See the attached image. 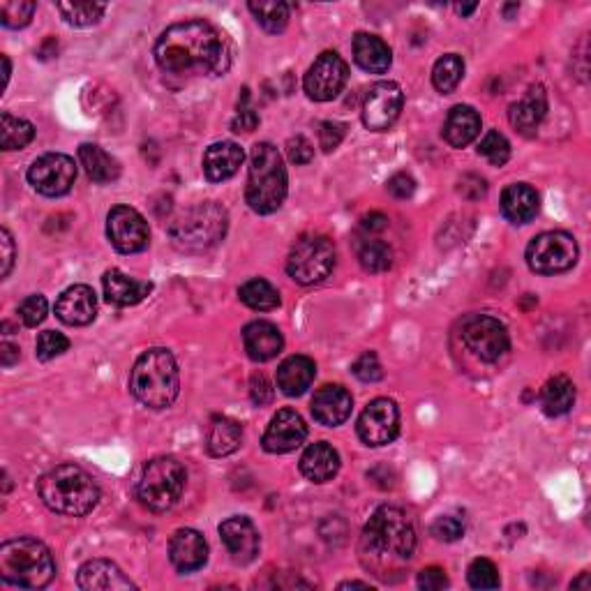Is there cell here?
Instances as JSON below:
<instances>
[{"label":"cell","mask_w":591,"mask_h":591,"mask_svg":"<svg viewBox=\"0 0 591 591\" xmlns=\"http://www.w3.org/2000/svg\"><path fill=\"white\" fill-rule=\"evenodd\" d=\"M56 314L67 326H88L97 314L95 291L86 284L65 289L56 301Z\"/></svg>","instance_id":"cell-21"},{"label":"cell","mask_w":591,"mask_h":591,"mask_svg":"<svg viewBox=\"0 0 591 591\" xmlns=\"http://www.w3.org/2000/svg\"><path fill=\"white\" fill-rule=\"evenodd\" d=\"M478 153H481L485 160H488L492 167H504L508 162V157H511V144H508V139L504 134L497 132V130H490L485 134L481 146H478Z\"/></svg>","instance_id":"cell-42"},{"label":"cell","mask_w":591,"mask_h":591,"mask_svg":"<svg viewBox=\"0 0 591 591\" xmlns=\"http://www.w3.org/2000/svg\"><path fill=\"white\" fill-rule=\"evenodd\" d=\"M349 79V67L335 51H324L305 74L303 88L314 102H331L342 93Z\"/></svg>","instance_id":"cell-13"},{"label":"cell","mask_w":591,"mask_h":591,"mask_svg":"<svg viewBox=\"0 0 591 591\" xmlns=\"http://www.w3.org/2000/svg\"><path fill=\"white\" fill-rule=\"evenodd\" d=\"M0 363H3V368H10L14 365V361H19V347H14L10 342H3L0 344Z\"/></svg>","instance_id":"cell-55"},{"label":"cell","mask_w":591,"mask_h":591,"mask_svg":"<svg viewBox=\"0 0 591 591\" xmlns=\"http://www.w3.org/2000/svg\"><path fill=\"white\" fill-rule=\"evenodd\" d=\"M358 437L368 446H386L398 437L400 432V409L393 400L377 398L363 409L358 418Z\"/></svg>","instance_id":"cell-15"},{"label":"cell","mask_w":591,"mask_h":591,"mask_svg":"<svg viewBox=\"0 0 591 591\" xmlns=\"http://www.w3.org/2000/svg\"><path fill=\"white\" fill-rule=\"evenodd\" d=\"M287 155L294 164H308L314 157V148L308 139L298 134V137H291L287 141Z\"/></svg>","instance_id":"cell-49"},{"label":"cell","mask_w":591,"mask_h":591,"mask_svg":"<svg viewBox=\"0 0 591 591\" xmlns=\"http://www.w3.org/2000/svg\"><path fill=\"white\" fill-rule=\"evenodd\" d=\"M250 395H252L254 405H259V407L268 405V402L273 400L271 381H268L264 374H254L252 381H250Z\"/></svg>","instance_id":"cell-50"},{"label":"cell","mask_w":591,"mask_h":591,"mask_svg":"<svg viewBox=\"0 0 591 591\" xmlns=\"http://www.w3.org/2000/svg\"><path fill=\"white\" fill-rule=\"evenodd\" d=\"M241 441H243V430L234 418L213 416V421L208 425V432H206L208 453L215 455V458H227V455L238 451Z\"/></svg>","instance_id":"cell-32"},{"label":"cell","mask_w":591,"mask_h":591,"mask_svg":"<svg viewBox=\"0 0 591 591\" xmlns=\"http://www.w3.org/2000/svg\"><path fill=\"white\" fill-rule=\"evenodd\" d=\"M77 585L84 591H125L134 589V582L118 568L114 561L93 559L86 561L77 573Z\"/></svg>","instance_id":"cell-20"},{"label":"cell","mask_w":591,"mask_h":591,"mask_svg":"<svg viewBox=\"0 0 591 591\" xmlns=\"http://www.w3.org/2000/svg\"><path fill=\"white\" fill-rule=\"evenodd\" d=\"M340 589H372V587L368 585V582H356L354 580V582H342Z\"/></svg>","instance_id":"cell-57"},{"label":"cell","mask_w":591,"mask_h":591,"mask_svg":"<svg viewBox=\"0 0 591 591\" xmlns=\"http://www.w3.org/2000/svg\"><path fill=\"white\" fill-rule=\"evenodd\" d=\"M227 211L215 201H206L185 211L169 227V236L176 248L185 252H201L218 245L227 234Z\"/></svg>","instance_id":"cell-7"},{"label":"cell","mask_w":591,"mask_h":591,"mask_svg":"<svg viewBox=\"0 0 591 591\" xmlns=\"http://www.w3.org/2000/svg\"><path fill=\"white\" fill-rule=\"evenodd\" d=\"M335 268V245L326 236H303L296 241L287 259V273L298 284H317Z\"/></svg>","instance_id":"cell-9"},{"label":"cell","mask_w":591,"mask_h":591,"mask_svg":"<svg viewBox=\"0 0 591 591\" xmlns=\"http://www.w3.org/2000/svg\"><path fill=\"white\" fill-rule=\"evenodd\" d=\"M478 132H481V116L474 107L460 104L451 109L444 125V139L448 144L453 148H465L478 137Z\"/></svg>","instance_id":"cell-31"},{"label":"cell","mask_w":591,"mask_h":591,"mask_svg":"<svg viewBox=\"0 0 591 591\" xmlns=\"http://www.w3.org/2000/svg\"><path fill=\"white\" fill-rule=\"evenodd\" d=\"M181 391V374L169 349H148L137 358L130 374V393L148 409H167Z\"/></svg>","instance_id":"cell-3"},{"label":"cell","mask_w":591,"mask_h":591,"mask_svg":"<svg viewBox=\"0 0 591 591\" xmlns=\"http://www.w3.org/2000/svg\"><path fill=\"white\" fill-rule=\"evenodd\" d=\"M303 476L312 483H326L340 471V455L331 444L319 441V444L308 446V451L301 458Z\"/></svg>","instance_id":"cell-29"},{"label":"cell","mask_w":591,"mask_h":591,"mask_svg":"<svg viewBox=\"0 0 591 591\" xmlns=\"http://www.w3.org/2000/svg\"><path fill=\"white\" fill-rule=\"evenodd\" d=\"M33 137V123L3 111V116H0V146H3V151H21V148L31 144Z\"/></svg>","instance_id":"cell-35"},{"label":"cell","mask_w":591,"mask_h":591,"mask_svg":"<svg viewBox=\"0 0 591 591\" xmlns=\"http://www.w3.org/2000/svg\"><path fill=\"white\" fill-rule=\"evenodd\" d=\"M462 340H465L471 354L485 363L499 361L508 347H511L506 326L499 319L488 317V314H474V317H469L465 326H462Z\"/></svg>","instance_id":"cell-11"},{"label":"cell","mask_w":591,"mask_h":591,"mask_svg":"<svg viewBox=\"0 0 591 591\" xmlns=\"http://www.w3.org/2000/svg\"><path fill=\"white\" fill-rule=\"evenodd\" d=\"M79 160L81 167L86 169L88 178H93L95 183H114L121 176V164L116 157H111L107 151H102L95 144H84L79 148Z\"/></svg>","instance_id":"cell-33"},{"label":"cell","mask_w":591,"mask_h":591,"mask_svg":"<svg viewBox=\"0 0 591 591\" xmlns=\"http://www.w3.org/2000/svg\"><path fill=\"white\" fill-rule=\"evenodd\" d=\"M243 160L245 153L241 146L234 144V141H220V144H213L204 153V174L211 183L229 181L241 169Z\"/></svg>","instance_id":"cell-26"},{"label":"cell","mask_w":591,"mask_h":591,"mask_svg":"<svg viewBox=\"0 0 591 591\" xmlns=\"http://www.w3.org/2000/svg\"><path fill=\"white\" fill-rule=\"evenodd\" d=\"M388 227V218L381 213H372L363 220V229L365 231H384Z\"/></svg>","instance_id":"cell-56"},{"label":"cell","mask_w":591,"mask_h":591,"mask_svg":"<svg viewBox=\"0 0 591 591\" xmlns=\"http://www.w3.org/2000/svg\"><path fill=\"white\" fill-rule=\"evenodd\" d=\"M432 534H435L439 541L453 543L465 536V522L460 518H453V515H444V518H439L435 525H432Z\"/></svg>","instance_id":"cell-47"},{"label":"cell","mask_w":591,"mask_h":591,"mask_svg":"<svg viewBox=\"0 0 591 591\" xmlns=\"http://www.w3.org/2000/svg\"><path fill=\"white\" fill-rule=\"evenodd\" d=\"M257 125H259V116L254 114L252 109H241L236 114L234 123H231V127H234V132H252Z\"/></svg>","instance_id":"cell-54"},{"label":"cell","mask_w":591,"mask_h":591,"mask_svg":"<svg viewBox=\"0 0 591 591\" xmlns=\"http://www.w3.org/2000/svg\"><path fill=\"white\" fill-rule=\"evenodd\" d=\"M314 374H317V365L312 358L289 356L278 368V388L289 398H298L312 386Z\"/></svg>","instance_id":"cell-28"},{"label":"cell","mask_w":591,"mask_h":591,"mask_svg":"<svg viewBox=\"0 0 591 591\" xmlns=\"http://www.w3.org/2000/svg\"><path fill=\"white\" fill-rule=\"evenodd\" d=\"M222 543L236 564H250L259 555V531L248 518H229L220 525Z\"/></svg>","instance_id":"cell-18"},{"label":"cell","mask_w":591,"mask_h":591,"mask_svg":"<svg viewBox=\"0 0 591 591\" xmlns=\"http://www.w3.org/2000/svg\"><path fill=\"white\" fill-rule=\"evenodd\" d=\"M58 12L63 14V19L70 26L86 28L93 26L102 19V14L107 12V5L102 3H58Z\"/></svg>","instance_id":"cell-39"},{"label":"cell","mask_w":591,"mask_h":591,"mask_svg":"<svg viewBox=\"0 0 591 591\" xmlns=\"http://www.w3.org/2000/svg\"><path fill=\"white\" fill-rule=\"evenodd\" d=\"M44 504L58 515L84 518L100 501V490L91 476L77 465H58L37 483Z\"/></svg>","instance_id":"cell-4"},{"label":"cell","mask_w":591,"mask_h":591,"mask_svg":"<svg viewBox=\"0 0 591 591\" xmlns=\"http://www.w3.org/2000/svg\"><path fill=\"white\" fill-rule=\"evenodd\" d=\"M3 67H5V74H3V86L10 84V74H12V65H10V58L3 56Z\"/></svg>","instance_id":"cell-58"},{"label":"cell","mask_w":591,"mask_h":591,"mask_svg":"<svg viewBox=\"0 0 591 591\" xmlns=\"http://www.w3.org/2000/svg\"><path fill=\"white\" fill-rule=\"evenodd\" d=\"M102 287H104V298H107L111 305H118V308L137 305L153 291L151 282L134 280L123 271H118V268H111V271L104 273Z\"/></svg>","instance_id":"cell-23"},{"label":"cell","mask_w":591,"mask_h":591,"mask_svg":"<svg viewBox=\"0 0 591 591\" xmlns=\"http://www.w3.org/2000/svg\"><path fill=\"white\" fill-rule=\"evenodd\" d=\"M56 575L54 557L37 538H14L0 545V578L21 589L47 587Z\"/></svg>","instance_id":"cell-5"},{"label":"cell","mask_w":591,"mask_h":591,"mask_svg":"<svg viewBox=\"0 0 591 591\" xmlns=\"http://www.w3.org/2000/svg\"><path fill=\"white\" fill-rule=\"evenodd\" d=\"M545 114H548V95H545L543 86H531L527 95L520 102H515L511 111H508V121L520 134H536L538 125L543 123Z\"/></svg>","instance_id":"cell-25"},{"label":"cell","mask_w":591,"mask_h":591,"mask_svg":"<svg viewBox=\"0 0 591 591\" xmlns=\"http://www.w3.org/2000/svg\"><path fill=\"white\" fill-rule=\"evenodd\" d=\"M571 587H573V589H578V587H587V573H585V575H582V578H580V580H575Z\"/></svg>","instance_id":"cell-60"},{"label":"cell","mask_w":591,"mask_h":591,"mask_svg":"<svg viewBox=\"0 0 591 591\" xmlns=\"http://www.w3.org/2000/svg\"><path fill=\"white\" fill-rule=\"evenodd\" d=\"M418 587L425 591H437L448 587V578L441 568H425V571L418 573Z\"/></svg>","instance_id":"cell-52"},{"label":"cell","mask_w":591,"mask_h":591,"mask_svg":"<svg viewBox=\"0 0 591 591\" xmlns=\"http://www.w3.org/2000/svg\"><path fill=\"white\" fill-rule=\"evenodd\" d=\"M238 296H241V301L248 305V308L259 312L275 310L280 305V291L275 289L271 282L261 278L245 282L243 287L238 289Z\"/></svg>","instance_id":"cell-36"},{"label":"cell","mask_w":591,"mask_h":591,"mask_svg":"<svg viewBox=\"0 0 591 591\" xmlns=\"http://www.w3.org/2000/svg\"><path fill=\"white\" fill-rule=\"evenodd\" d=\"M250 12L257 17L259 26L266 33L278 35L289 24V5L282 0H261V3H250Z\"/></svg>","instance_id":"cell-38"},{"label":"cell","mask_w":591,"mask_h":591,"mask_svg":"<svg viewBox=\"0 0 591 591\" xmlns=\"http://www.w3.org/2000/svg\"><path fill=\"white\" fill-rule=\"evenodd\" d=\"M155 61L167 74H224L229 67V44L208 24L192 19L169 26L155 44Z\"/></svg>","instance_id":"cell-1"},{"label":"cell","mask_w":591,"mask_h":591,"mask_svg":"<svg viewBox=\"0 0 591 591\" xmlns=\"http://www.w3.org/2000/svg\"><path fill=\"white\" fill-rule=\"evenodd\" d=\"M287 169H284L282 155L273 144H257L250 155V174L245 199L254 213L268 215L275 213L287 197Z\"/></svg>","instance_id":"cell-6"},{"label":"cell","mask_w":591,"mask_h":591,"mask_svg":"<svg viewBox=\"0 0 591 591\" xmlns=\"http://www.w3.org/2000/svg\"><path fill=\"white\" fill-rule=\"evenodd\" d=\"M354 61L365 72L384 74L393 63V54L381 37L358 33L354 37Z\"/></svg>","instance_id":"cell-30"},{"label":"cell","mask_w":591,"mask_h":591,"mask_svg":"<svg viewBox=\"0 0 591 591\" xmlns=\"http://www.w3.org/2000/svg\"><path fill=\"white\" fill-rule=\"evenodd\" d=\"M35 3L31 0H5L0 3V24L5 28H24L31 24Z\"/></svg>","instance_id":"cell-41"},{"label":"cell","mask_w":591,"mask_h":591,"mask_svg":"<svg viewBox=\"0 0 591 591\" xmlns=\"http://www.w3.org/2000/svg\"><path fill=\"white\" fill-rule=\"evenodd\" d=\"M342 139H344V127L340 123H333V121L321 123V127H319L321 151H326V153L335 151V148L342 144Z\"/></svg>","instance_id":"cell-48"},{"label":"cell","mask_w":591,"mask_h":591,"mask_svg":"<svg viewBox=\"0 0 591 591\" xmlns=\"http://www.w3.org/2000/svg\"><path fill=\"white\" fill-rule=\"evenodd\" d=\"M351 372H354L361 381H365V384H374V381H379L381 377H384V370H381L379 358H377V354H372V351H365L363 356H358L354 365H351Z\"/></svg>","instance_id":"cell-46"},{"label":"cell","mask_w":591,"mask_h":591,"mask_svg":"<svg viewBox=\"0 0 591 591\" xmlns=\"http://www.w3.org/2000/svg\"><path fill=\"white\" fill-rule=\"evenodd\" d=\"M243 344L252 361L266 363L280 354L284 338L280 328L271 324V321H252L243 331Z\"/></svg>","instance_id":"cell-24"},{"label":"cell","mask_w":591,"mask_h":591,"mask_svg":"<svg viewBox=\"0 0 591 591\" xmlns=\"http://www.w3.org/2000/svg\"><path fill=\"white\" fill-rule=\"evenodd\" d=\"M77 181V164L65 153H47L31 164L28 183L44 197H63Z\"/></svg>","instance_id":"cell-12"},{"label":"cell","mask_w":591,"mask_h":591,"mask_svg":"<svg viewBox=\"0 0 591 591\" xmlns=\"http://www.w3.org/2000/svg\"><path fill=\"white\" fill-rule=\"evenodd\" d=\"M575 402V386L573 381L559 374V377H552L548 384L543 386L541 393V407L548 416H564L571 411Z\"/></svg>","instance_id":"cell-34"},{"label":"cell","mask_w":591,"mask_h":591,"mask_svg":"<svg viewBox=\"0 0 591 591\" xmlns=\"http://www.w3.org/2000/svg\"><path fill=\"white\" fill-rule=\"evenodd\" d=\"M578 243L566 231H545L527 248V264L538 275H557L571 271L578 261Z\"/></svg>","instance_id":"cell-10"},{"label":"cell","mask_w":591,"mask_h":591,"mask_svg":"<svg viewBox=\"0 0 591 591\" xmlns=\"http://www.w3.org/2000/svg\"><path fill=\"white\" fill-rule=\"evenodd\" d=\"M476 7H478L476 3H471V5H458V12L462 14V17H467V14H471V12H474V10H476Z\"/></svg>","instance_id":"cell-59"},{"label":"cell","mask_w":591,"mask_h":591,"mask_svg":"<svg viewBox=\"0 0 591 591\" xmlns=\"http://www.w3.org/2000/svg\"><path fill=\"white\" fill-rule=\"evenodd\" d=\"M67 349H70V340H67L63 333H56V331L40 333V338H37V344H35V354L40 361H51V358L65 354Z\"/></svg>","instance_id":"cell-44"},{"label":"cell","mask_w":591,"mask_h":591,"mask_svg":"<svg viewBox=\"0 0 591 591\" xmlns=\"http://www.w3.org/2000/svg\"><path fill=\"white\" fill-rule=\"evenodd\" d=\"M465 77V61L458 54H446L432 67V84L439 93H453Z\"/></svg>","instance_id":"cell-37"},{"label":"cell","mask_w":591,"mask_h":591,"mask_svg":"<svg viewBox=\"0 0 591 591\" xmlns=\"http://www.w3.org/2000/svg\"><path fill=\"white\" fill-rule=\"evenodd\" d=\"M416 550V531L407 513L395 506H381L374 511L363 529V552L374 559V564H402L409 561Z\"/></svg>","instance_id":"cell-2"},{"label":"cell","mask_w":591,"mask_h":591,"mask_svg":"<svg viewBox=\"0 0 591 591\" xmlns=\"http://www.w3.org/2000/svg\"><path fill=\"white\" fill-rule=\"evenodd\" d=\"M358 261L368 273H386L393 266V252L381 241H365L358 248Z\"/></svg>","instance_id":"cell-40"},{"label":"cell","mask_w":591,"mask_h":591,"mask_svg":"<svg viewBox=\"0 0 591 591\" xmlns=\"http://www.w3.org/2000/svg\"><path fill=\"white\" fill-rule=\"evenodd\" d=\"M388 192H391L395 199H409L411 194L416 192V181L409 174H402L400 171V174L391 176V181H388Z\"/></svg>","instance_id":"cell-51"},{"label":"cell","mask_w":591,"mask_h":591,"mask_svg":"<svg viewBox=\"0 0 591 591\" xmlns=\"http://www.w3.org/2000/svg\"><path fill=\"white\" fill-rule=\"evenodd\" d=\"M405 95L395 81H379L374 84L363 102V123L372 132H384L398 121Z\"/></svg>","instance_id":"cell-16"},{"label":"cell","mask_w":591,"mask_h":591,"mask_svg":"<svg viewBox=\"0 0 591 591\" xmlns=\"http://www.w3.org/2000/svg\"><path fill=\"white\" fill-rule=\"evenodd\" d=\"M185 467L176 458H155L146 462L137 483V497L148 511L164 513L181 499L185 490Z\"/></svg>","instance_id":"cell-8"},{"label":"cell","mask_w":591,"mask_h":591,"mask_svg":"<svg viewBox=\"0 0 591 591\" xmlns=\"http://www.w3.org/2000/svg\"><path fill=\"white\" fill-rule=\"evenodd\" d=\"M169 559L181 573L199 571L208 559L206 538L194 529H178L176 534L171 536Z\"/></svg>","instance_id":"cell-22"},{"label":"cell","mask_w":591,"mask_h":591,"mask_svg":"<svg viewBox=\"0 0 591 591\" xmlns=\"http://www.w3.org/2000/svg\"><path fill=\"white\" fill-rule=\"evenodd\" d=\"M107 236L111 245L123 254L144 252L151 243V229L139 211L130 206H116L107 215Z\"/></svg>","instance_id":"cell-14"},{"label":"cell","mask_w":591,"mask_h":591,"mask_svg":"<svg viewBox=\"0 0 591 591\" xmlns=\"http://www.w3.org/2000/svg\"><path fill=\"white\" fill-rule=\"evenodd\" d=\"M47 310H49L47 298L42 294H35V296H28L26 301L19 305V317L26 326L35 328L37 324H42L44 317H47Z\"/></svg>","instance_id":"cell-45"},{"label":"cell","mask_w":591,"mask_h":591,"mask_svg":"<svg viewBox=\"0 0 591 591\" xmlns=\"http://www.w3.org/2000/svg\"><path fill=\"white\" fill-rule=\"evenodd\" d=\"M0 252H3V271H0V278L5 280L12 273L14 259H17V250H14V241L7 229L0 231Z\"/></svg>","instance_id":"cell-53"},{"label":"cell","mask_w":591,"mask_h":591,"mask_svg":"<svg viewBox=\"0 0 591 591\" xmlns=\"http://www.w3.org/2000/svg\"><path fill=\"white\" fill-rule=\"evenodd\" d=\"M351 407H354L351 393L338 384H328L324 388H319L312 398L314 421L326 425V428H335V425H342L347 421L351 416Z\"/></svg>","instance_id":"cell-19"},{"label":"cell","mask_w":591,"mask_h":591,"mask_svg":"<svg viewBox=\"0 0 591 591\" xmlns=\"http://www.w3.org/2000/svg\"><path fill=\"white\" fill-rule=\"evenodd\" d=\"M467 580L474 589H497L499 587V573L497 566L490 559H474L471 561Z\"/></svg>","instance_id":"cell-43"},{"label":"cell","mask_w":591,"mask_h":591,"mask_svg":"<svg viewBox=\"0 0 591 591\" xmlns=\"http://www.w3.org/2000/svg\"><path fill=\"white\" fill-rule=\"evenodd\" d=\"M501 213L513 224H527L538 213V194L527 183H513L501 192Z\"/></svg>","instance_id":"cell-27"},{"label":"cell","mask_w":591,"mask_h":591,"mask_svg":"<svg viewBox=\"0 0 591 591\" xmlns=\"http://www.w3.org/2000/svg\"><path fill=\"white\" fill-rule=\"evenodd\" d=\"M305 437H308V425L303 418L294 409H280L268 425L261 444L268 453H289L301 446Z\"/></svg>","instance_id":"cell-17"}]
</instances>
